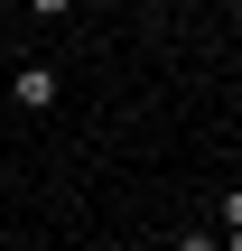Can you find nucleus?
<instances>
[{"instance_id": "f257e3e1", "label": "nucleus", "mask_w": 242, "mask_h": 251, "mask_svg": "<svg viewBox=\"0 0 242 251\" xmlns=\"http://www.w3.org/2000/svg\"><path fill=\"white\" fill-rule=\"evenodd\" d=\"M56 93H65V75H56L47 56H19V75H9V102H28V112H56Z\"/></svg>"}, {"instance_id": "f03ea898", "label": "nucleus", "mask_w": 242, "mask_h": 251, "mask_svg": "<svg viewBox=\"0 0 242 251\" xmlns=\"http://www.w3.org/2000/svg\"><path fill=\"white\" fill-rule=\"evenodd\" d=\"M168 251H224V233H215V224H187V233H177Z\"/></svg>"}, {"instance_id": "7ed1b4c3", "label": "nucleus", "mask_w": 242, "mask_h": 251, "mask_svg": "<svg viewBox=\"0 0 242 251\" xmlns=\"http://www.w3.org/2000/svg\"><path fill=\"white\" fill-rule=\"evenodd\" d=\"M28 19H75V0H28Z\"/></svg>"}]
</instances>
